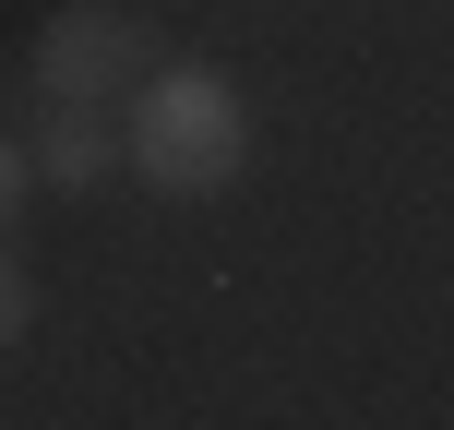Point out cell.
I'll list each match as a JSON object with an SVG mask.
<instances>
[{
    "instance_id": "1",
    "label": "cell",
    "mask_w": 454,
    "mask_h": 430,
    "mask_svg": "<svg viewBox=\"0 0 454 430\" xmlns=\"http://www.w3.org/2000/svg\"><path fill=\"white\" fill-rule=\"evenodd\" d=\"M120 168H132L156 204H215L251 168V108L215 60H144V84L120 96Z\"/></svg>"
},
{
    "instance_id": "2",
    "label": "cell",
    "mask_w": 454,
    "mask_h": 430,
    "mask_svg": "<svg viewBox=\"0 0 454 430\" xmlns=\"http://www.w3.org/2000/svg\"><path fill=\"white\" fill-rule=\"evenodd\" d=\"M144 60H156V36H144L132 12L72 0V12L36 36V96H48V108H120V96L144 84Z\"/></svg>"
},
{
    "instance_id": "3",
    "label": "cell",
    "mask_w": 454,
    "mask_h": 430,
    "mask_svg": "<svg viewBox=\"0 0 454 430\" xmlns=\"http://www.w3.org/2000/svg\"><path fill=\"white\" fill-rule=\"evenodd\" d=\"M24 156H36V192H108L120 180V120L108 108H48Z\"/></svg>"
},
{
    "instance_id": "4",
    "label": "cell",
    "mask_w": 454,
    "mask_h": 430,
    "mask_svg": "<svg viewBox=\"0 0 454 430\" xmlns=\"http://www.w3.org/2000/svg\"><path fill=\"white\" fill-rule=\"evenodd\" d=\"M24 323H36V287H24V263H12V227H0V347H24Z\"/></svg>"
},
{
    "instance_id": "5",
    "label": "cell",
    "mask_w": 454,
    "mask_h": 430,
    "mask_svg": "<svg viewBox=\"0 0 454 430\" xmlns=\"http://www.w3.org/2000/svg\"><path fill=\"white\" fill-rule=\"evenodd\" d=\"M24 204H36V156H24V144H12V132H0V227H12Z\"/></svg>"
}]
</instances>
